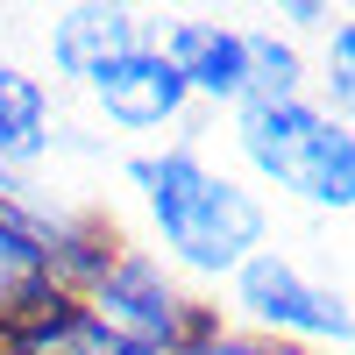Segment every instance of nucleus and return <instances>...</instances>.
<instances>
[{
  "mask_svg": "<svg viewBox=\"0 0 355 355\" xmlns=\"http://www.w3.org/2000/svg\"><path fill=\"white\" fill-rule=\"evenodd\" d=\"M85 93L100 100V114H107L114 128H164V121H178V114L192 107L185 78L171 71V57L157 43H142V50L121 57V64H107Z\"/></svg>",
  "mask_w": 355,
  "mask_h": 355,
  "instance_id": "obj_5",
  "label": "nucleus"
},
{
  "mask_svg": "<svg viewBox=\"0 0 355 355\" xmlns=\"http://www.w3.org/2000/svg\"><path fill=\"white\" fill-rule=\"evenodd\" d=\"M171 355H256V348H249V341H234V334H220V327H214V334H192V341H178Z\"/></svg>",
  "mask_w": 355,
  "mask_h": 355,
  "instance_id": "obj_13",
  "label": "nucleus"
},
{
  "mask_svg": "<svg viewBox=\"0 0 355 355\" xmlns=\"http://www.w3.org/2000/svg\"><path fill=\"white\" fill-rule=\"evenodd\" d=\"M242 157L270 178V185L299 192L306 206H355V135L348 121L320 114L313 100H270L242 107Z\"/></svg>",
  "mask_w": 355,
  "mask_h": 355,
  "instance_id": "obj_2",
  "label": "nucleus"
},
{
  "mask_svg": "<svg viewBox=\"0 0 355 355\" xmlns=\"http://www.w3.org/2000/svg\"><path fill=\"white\" fill-rule=\"evenodd\" d=\"M327 64H334V78H327V85H334V100L348 107V93H355V28H348V21L334 28V57H327Z\"/></svg>",
  "mask_w": 355,
  "mask_h": 355,
  "instance_id": "obj_12",
  "label": "nucleus"
},
{
  "mask_svg": "<svg viewBox=\"0 0 355 355\" xmlns=\"http://www.w3.org/2000/svg\"><path fill=\"white\" fill-rule=\"evenodd\" d=\"M57 150V114H50V93L43 78H28L15 57H0V171H28Z\"/></svg>",
  "mask_w": 355,
  "mask_h": 355,
  "instance_id": "obj_9",
  "label": "nucleus"
},
{
  "mask_svg": "<svg viewBox=\"0 0 355 355\" xmlns=\"http://www.w3.org/2000/svg\"><path fill=\"white\" fill-rule=\"evenodd\" d=\"M128 50H142V15L135 8H64L50 21V64L78 85H93Z\"/></svg>",
  "mask_w": 355,
  "mask_h": 355,
  "instance_id": "obj_7",
  "label": "nucleus"
},
{
  "mask_svg": "<svg viewBox=\"0 0 355 355\" xmlns=\"http://www.w3.org/2000/svg\"><path fill=\"white\" fill-rule=\"evenodd\" d=\"M157 50L171 57V71L185 78V93H206V100H234V107H242V85H249L242 28H227V21H171Z\"/></svg>",
  "mask_w": 355,
  "mask_h": 355,
  "instance_id": "obj_6",
  "label": "nucleus"
},
{
  "mask_svg": "<svg viewBox=\"0 0 355 355\" xmlns=\"http://www.w3.org/2000/svg\"><path fill=\"white\" fill-rule=\"evenodd\" d=\"M0 348H8V355H135L128 341H114L78 299H57L50 313L28 320V327H15Z\"/></svg>",
  "mask_w": 355,
  "mask_h": 355,
  "instance_id": "obj_10",
  "label": "nucleus"
},
{
  "mask_svg": "<svg viewBox=\"0 0 355 355\" xmlns=\"http://www.w3.org/2000/svg\"><path fill=\"white\" fill-rule=\"evenodd\" d=\"M256 355H291V348H256Z\"/></svg>",
  "mask_w": 355,
  "mask_h": 355,
  "instance_id": "obj_14",
  "label": "nucleus"
},
{
  "mask_svg": "<svg viewBox=\"0 0 355 355\" xmlns=\"http://www.w3.org/2000/svg\"><path fill=\"white\" fill-rule=\"evenodd\" d=\"M234 306H242L256 327H270V334H291V341H348L355 334V320L348 306L334 299L327 284H313L291 256L277 249H256L242 270H234Z\"/></svg>",
  "mask_w": 355,
  "mask_h": 355,
  "instance_id": "obj_4",
  "label": "nucleus"
},
{
  "mask_svg": "<svg viewBox=\"0 0 355 355\" xmlns=\"http://www.w3.org/2000/svg\"><path fill=\"white\" fill-rule=\"evenodd\" d=\"M78 306L93 313L114 341H128L135 355H171L178 341L214 334V313H199L185 291L157 270V263H142V256H128V249L100 270L93 291H78Z\"/></svg>",
  "mask_w": 355,
  "mask_h": 355,
  "instance_id": "obj_3",
  "label": "nucleus"
},
{
  "mask_svg": "<svg viewBox=\"0 0 355 355\" xmlns=\"http://www.w3.org/2000/svg\"><path fill=\"white\" fill-rule=\"evenodd\" d=\"M135 185L150 199V220L164 234V249L185 263V270H242L263 249V206L256 192H242L234 178L206 171L192 150H164V157H135Z\"/></svg>",
  "mask_w": 355,
  "mask_h": 355,
  "instance_id": "obj_1",
  "label": "nucleus"
},
{
  "mask_svg": "<svg viewBox=\"0 0 355 355\" xmlns=\"http://www.w3.org/2000/svg\"><path fill=\"white\" fill-rule=\"evenodd\" d=\"M242 50H249V85H242V107H270V100H299V50L270 28H242Z\"/></svg>",
  "mask_w": 355,
  "mask_h": 355,
  "instance_id": "obj_11",
  "label": "nucleus"
},
{
  "mask_svg": "<svg viewBox=\"0 0 355 355\" xmlns=\"http://www.w3.org/2000/svg\"><path fill=\"white\" fill-rule=\"evenodd\" d=\"M57 299H64V291L50 277V249L15 214H0V341L15 327H28L36 313H50Z\"/></svg>",
  "mask_w": 355,
  "mask_h": 355,
  "instance_id": "obj_8",
  "label": "nucleus"
}]
</instances>
